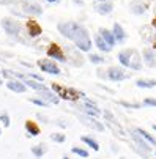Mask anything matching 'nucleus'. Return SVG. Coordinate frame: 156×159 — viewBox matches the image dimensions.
Wrapping results in <instances>:
<instances>
[{"label": "nucleus", "mask_w": 156, "mask_h": 159, "mask_svg": "<svg viewBox=\"0 0 156 159\" xmlns=\"http://www.w3.org/2000/svg\"><path fill=\"white\" fill-rule=\"evenodd\" d=\"M95 46H96L101 52H106V54H109L110 51L114 49V48H110L109 44L103 39V36H101V35H95Z\"/></svg>", "instance_id": "nucleus-16"}, {"label": "nucleus", "mask_w": 156, "mask_h": 159, "mask_svg": "<svg viewBox=\"0 0 156 159\" xmlns=\"http://www.w3.org/2000/svg\"><path fill=\"white\" fill-rule=\"evenodd\" d=\"M98 2H109V0H98Z\"/></svg>", "instance_id": "nucleus-40"}, {"label": "nucleus", "mask_w": 156, "mask_h": 159, "mask_svg": "<svg viewBox=\"0 0 156 159\" xmlns=\"http://www.w3.org/2000/svg\"><path fill=\"white\" fill-rule=\"evenodd\" d=\"M142 61L148 68H154L156 66V54H154V51L153 49H148V48L144 49V52H142Z\"/></svg>", "instance_id": "nucleus-10"}, {"label": "nucleus", "mask_w": 156, "mask_h": 159, "mask_svg": "<svg viewBox=\"0 0 156 159\" xmlns=\"http://www.w3.org/2000/svg\"><path fill=\"white\" fill-rule=\"evenodd\" d=\"M51 88L60 99H65V101H79L84 96V93L77 92L76 88H68V87H63L60 84H52Z\"/></svg>", "instance_id": "nucleus-2"}, {"label": "nucleus", "mask_w": 156, "mask_h": 159, "mask_svg": "<svg viewBox=\"0 0 156 159\" xmlns=\"http://www.w3.org/2000/svg\"><path fill=\"white\" fill-rule=\"evenodd\" d=\"M129 8H131V13H134V14H142L147 11V5L140 3V2H132L129 5Z\"/></svg>", "instance_id": "nucleus-22"}, {"label": "nucleus", "mask_w": 156, "mask_h": 159, "mask_svg": "<svg viewBox=\"0 0 156 159\" xmlns=\"http://www.w3.org/2000/svg\"><path fill=\"white\" fill-rule=\"evenodd\" d=\"M144 66V61H142V55L139 54L137 49H131V58H129V68L134 71H140Z\"/></svg>", "instance_id": "nucleus-7"}, {"label": "nucleus", "mask_w": 156, "mask_h": 159, "mask_svg": "<svg viewBox=\"0 0 156 159\" xmlns=\"http://www.w3.org/2000/svg\"><path fill=\"white\" fill-rule=\"evenodd\" d=\"M118 61L122 63V66L125 68H129V58H131V49H125V51H120L118 55H117Z\"/></svg>", "instance_id": "nucleus-19"}, {"label": "nucleus", "mask_w": 156, "mask_h": 159, "mask_svg": "<svg viewBox=\"0 0 156 159\" xmlns=\"http://www.w3.org/2000/svg\"><path fill=\"white\" fill-rule=\"evenodd\" d=\"M154 49H156V43H154Z\"/></svg>", "instance_id": "nucleus-43"}, {"label": "nucleus", "mask_w": 156, "mask_h": 159, "mask_svg": "<svg viewBox=\"0 0 156 159\" xmlns=\"http://www.w3.org/2000/svg\"><path fill=\"white\" fill-rule=\"evenodd\" d=\"M88 60H90V63H93V65H103L106 61V58L101 57L99 54H88Z\"/></svg>", "instance_id": "nucleus-28"}, {"label": "nucleus", "mask_w": 156, "mask_h": 159, "mask_svg": "<svg viewBox=\"0 0 156 159\" xmlns=\"http://www.w3.org/2000/svg\"><path fill=\"white\" fill-rule=\"evenodd\" d=\"M0 121L3 123V126H5V128H8V126H10V123H11V121H10V115H8L7 112L0 113Z\"/></svg>", "instance_id": "nucleus-33"}, {"label": "nucleus", "mask_w": 156, "mask_h": 159, "mask_svg": "<svg viewBox=\"0 0 156 159\" xmlns=\"http://www.w3.org/2000/svg\"><path fill=\"white\" fill-rule=\"evenodd\" d=\"M128 76L126 73L123 71V68H118V66H110L107 70V79L112 80V82H122L125 80Z\"/></svg>", "instance_id": "nucleus-6"}, {"label": "nucleus", "mask_w": 156, "mask_h": 159, "mask_svg": "<svg viewBox=\"0 0 156 159\" xmlns=\"http://www.w3.org/2000/svg\"><path fill=\"white\" fill-rule=\"evenodd\" d=\"M7 88L14 93H25L27 92V85L22 80H14V79H10L7 82Z\"/></svg>", "instance_id": "nucleus-8"}, {"label": "nucleus", "mask_w": 156, "mask_h": 159, "mask_svg": "<svg viewBox=\"0 0 156 159\" xmlns=\"http://www.w3.org/2000/svg\"><path fill=\"white\" fill-rule=\"evenodd\" d=\"M38 93H39V96H41L44 101H48L49 104H58V101H60V98H58L55 93L49 92L48 88H46V90H41V92H38Z\"/></svg>", "instance_id": "nucleus-14"}, {"label": "nucleus", "mask_w": 156, "mask_h": 159, "mask_svg": "<svg viewBox=\"0 0 156 159\" xmlns=\"http://www.w3.org/2000/svg\"><path fill=\"white\" fill-rule=\"evenodd\" d=\"M99 35L103 36V39H104V41L109 44L110 48H114L115 44H117V39H115V36H114L112 30H107V29L101 27V29H99Z\"/></svg>", "instance_id": "nucleus-12"}, {"label": "nucleus", "mask_w": 156, "mask_h": 159, "mask_svg": "<svg viewBox=\"0 0 156 159\" xmlns=\"http://www.w3.org/2000/svg\"><path fill=\"white\" fill-rule=\"evenodd\" d=\"M71 151H73L74 154L80 156V157H88V151H87L85 148H82V147H73Z\"/></svg>", "instance_id": "nucleus-30"}, {"label": "nucleus", "mask_w": 156, "mask_h": 159, "mask_svg": "<svg viewBox=\"0 0 156 159\" xmlns=\"http://www.w3.org/2000/svg\"><path fill=\"white\" fill-rule=\"evenodd\" d=\"M62 159H71V157H68V156H63Z\"/></svg>", "instance_id": "nucleus-39"}, {"label": "nucleus", "mask_w": 156, "mask_h": 159, "mask_svg": "<svg viewBox=\"0 0 156 159\" xmlns=\"http://www.w3.org/2000/svg\"><path fill=\"white\" fill-rule=\"evenodd\" d=\"M25 131L29 132V135H32V137H36V135H39V132H41L39 126L35 121H32V120L25 121Z\"/></svg>", "instance_id": "nucleus-17"}, {"label": "nucleus", "mask_w": 156, "mask_h": 159, "mask_svg": "<svg viewBox=\"0 0 156 159\" xmlns=\"http://www.w3.org/2000/svg\"><path fill=\"white\" fill-rule=\"evenodd\" d=\"M57 30L62 36L73 41L79 51L82 52L92 51V46H93L92 38L88 35V30L82 24H77L74 20H65V22H58L57 24Z\"/></svg>", "instance_id": "nucleus-1"}, {"label": "nucleus", "mask_w": 156, "mask_h": 159, "mask_svg": "<svg viewBox=\"0 0 156 159\" xmlns=\"http://www.w3.org/2000/svg\"><path fill=\"white\" fill-rule=\"evenodd\" d=\"M112 33H114L117 43L122 44V43L126 41V32H125V29L122 27V24H118V22H115V24H114V27H112Z\"/></svg>", "instance_id": "nucleus-11"}, {"label": "nucleus", "mask_w": 156, "mask_h": 159, "mask_svg": "<svg viewBox=\"0 0 156 159\" xmlns=\"http://www.w3.org/2000/svg\"><path fill=\"white\" fill-rule=\"evenodd\" d=\"M46 151H48V148H46V145H43V143L32 147V154L35 157H43L44 154H46Z\"/></svg>", "instance_id": "nucleus-24"}, {"label": "nucleus", "mask_w": 156, "mask_h": 159, "mask_svg": "<svg viewBox=\"0 0 156 159\" xmlns=\"http://www.w3.org/2000/svg\"><path fill=\"white\" fill-rule=\"evenodd\" d=\"M29 101H30L32 104L39 106V107H49V102H48V101H44L43 98H30Z\"/></svg>", "instance_id": "nucleus-31"}, {"label": "nucleus", "mask_w": 156, "mask_h": 159, "mask_svg": "<svg viewBox=\"0 0 156 159\" xmlns=\"http://www.w3.org/2000/svg\"><path fill=\"white\" fill-rule=\"evenodd\" d=\"M51 140L55 143H63L66 140V135L63 132H54V134H51Z\"/></svg>", "instance_id": "nucleus-29"}, {"label": "nucleus", "mask_w": 156, "mask_h": 159, "mask_svg": "<svg viewBox=\"0 0 156 159\" xmlns=\"http://www.w3.org/2000/svg\"><path fill=\"white\" fill-rule=\"evenodd\" d=\"M142 106H147V107H156V98H145Z\"/></svg>", "instance_id": "nucleus-34"}, {"label": "nucleus", "mask_w": 156, "mask_h": 159, "mask_svg": "<svg viewBox=\"0 0 156 159\" xmlns=\"http://www.w3.org/2000/svg\"><path fill=\"white\" fill-rule=\"evenodd\" d=\"M151 128H153V131H156V123H153V125H151Z\"/></svg>", "instance_id": "nucleus-38"}, {"label": "nucleus", "mask_w": 156, "mask_h": 159, "mask_svg": "<svg viewBox=\"0 0 156 159\" xmlns=\"http://www.w3.org/2000/svg\"><path fill=\"white\" fill-rule=\"evenodd\" d=\"M136 87H139V88H154L156 87V79H137Z\"/></svg>", "instance_id": "nucleus-20"}, {"label": "nucleus", "mask_w": 156, "mask_h": 159, "mask_svg": "<svg viewBox=\"0 0 156 159\" xmlns=\"http://www.w3.org/2000/svg\"><path fill=\"white\" fill-rule=\"evenodd\" d=\"M22 82H24L27 87H30V88H33V90H36V92H41V90H46L48 87L46 85H44L43 82H39V80H35V79H24V80H22Z\"/></svg>", "instance_id": "nucleus-18"}, {"label": "nucleus", "mask_w": 156, "mask_h": 159, "mask_svg": "<svg viewBox=\"0 0 156 159\" xmlns=\"http://www.w3.org/2000/svg\"><path fill=\"white\" fill-rule=\"evenodd\" d=\"M104 117H107L110 121H114V115H112V113H110L109 110H104Z\"/></svg>", "instance_id": "nucleus-35"}, {"label": "nucleus", "mask_w": 156, "mask_h": 159, "mask_svg": "<svg viewBox=\"0 0 156 159\" xmlns=\"http://www.w3.org/2000/svg\"><path fill=\"white\" fill-rule=\"evenodd\" d=\"M131 137L134 139V142H136V143H137L145 153H151V147H150V143H148L144 137H140L139 134H134V132H131Z\"/></svg>", "instance_id": "nucleus-15"}, {"label": "nucleus", "mask_w": 156, "mask_h": 159, "mask_svg": "<svg viewBox=\"0 0 156 159\" xmlns=\"http://www.w3.org/2000/svg\"><path fill=\"white\" fill-rule=\"evenodd\" d=\"M38 66H39V70L43 73H46V74H54V76H58L62 74V70L57 66L55 61L49 60V58H41L38 60Z\"/></svg>", "instance_id": "nucleus-4"}, {"label": "nucleus", "mask_w": 156, "mask_h": 159, "mask_svg": "<svg viewBox=\"0 0 156 159\" xmlns=\"http://www.w3.org/2000/svg\"><path fill=\"white\" fill-rule=\"evenodd\" d=\"M95 11H96L98 14L106 16V14H110V13L114 11V5L110 3V2H99V3L95 7Z\"/></svg>", "instance_id": "nucleus-13"}, {"label": "nucleus", "mask_w": 156, "mask_h": 159, "mask_svg": "<svg viewBox=\"0 0 156 159\" xmlns=\"http://www.w3.org/2000/svg\"><path fill=\"white\" fill-rule=\"evenodd\" d=\"M120 106L123 107H128V109H140L142 104H137V102H128V101H118Z\"/></svg>", "instance_id": "nucleus-32"}, {"label": "nucleus", "mask_w": 156, "mask_h": 159, "mask_svg": "<svg viewBox=\"0 0 156 159\" xmlns=\"http://www.w3.org/2000/svg\"><path fill=\"white\" fill-rule=\"evenodd\" d=\"M0 135H2V129H0Z\"/></svg>", "instance_id": "nucleus-42"}, {"label": "nucleus", "mask_w": 156, "mask_h": 159, "mask_svg": "<svg viewBox=\"0 0 156 159\" xmlns=\"http://www.w3.org/2000/svg\"><path fill=\"white\" fill-rule=\"evenodd\" d=\"M46 54H48V57H49V58H55L57 61H62V63H65V61H66L65 52L62 51V48L58 46V44H55V43H51V44H49V48H48Z\"/></svg>", "instance_id": "nucleus-5"}, {"label": "nucleus", "mask_w": 156, "mask_h": 159, "mask_svg": "<svg viewBox=\"0 0 156 159\" xmlns=\"http://www.w3.org/2000/svg\"><path fill=\"white\" fill-rule=\"evenodd\" d=\"M48 2H49V3H57L58 0H48Z\"/></svg>", "instance_id": "nucleus-37"}, {"label": "nucleus", "mask_w": 156, "mask_h": 159, "mask_svg": "<svg viewBox=\"0 0 156 159\" xmlns=\"http://www.w3.org/2000/svg\"><path fill=\"white\" fill-rule=\"evenodd\" d=\"M2 84H3V82H2V79H0V85H2Z\"/></svg>", "instance_id": "nucleus-41"}, {"label": "nucleus", "mask_w": 156, "mask_h": 159, "mask_svg": "<svg viewBox=\"0 0 156 159\" xmlns=\"http://www.w3.org/2000/svg\"><path fill=\"white\" fill-rule=\"evenodd\" d=\"M151 25H153V29H154V30H156V17H154V19H153V20H151Z\"/></svg>", "instance_id": "nucleus-36"}, {"label": "nucleus", "mask_w": 156, "mask_h": 159, "mask_svg": "<svg viewBox=\"0 0 156 159\" xmlns=\"http://www.w3.org/2000/svg\"><path fill=\"white\" fill-rule=\"evenodd\" d=\"M0 25L5 30V33H8L10 36H17L19 32H21V24L11 17H3L0 20Z\"/></svg>", "instance_id": "nucleus-3"}, {"label": "nucleus", "mask_w": 156, "mask_h": 159, "mask_svg": "<svg viewBox=\"0 0 156 159\" xmlns=\"http://www.w3.org/2000/svg\"><path fill=\"white\" fill-rule=\"evenodd\" d=\"M82 110L87 113L88 117H93V118H98V117H99V109H98V107H88V106H84Z\"/></svg>", "instance_id": "nucleus-27"}, {"label": "nucleus", "mask_w": 156, "mask_h": 159, "mask_svg": "<svg viewBox=\"0 0 156 159\" xmlns=\"http://www.w3.org/2000/svg\"><path fill=\"white\" fill-rule=\"evenodd\" d=\"M25 27H27V33H29V36H30V38H36V36H39V35L43 33V29H41V25L38 24L36 20H33V19L27 20Z\"/></svg>", "instance_id": "nucleus-9"}, {"label": "nucleus", "mask_w": 156, "mask_h": 159, "mask_svg": "<svg viewBox=\"0 0 156 159\" xmlns=\"http://www.w3.org/2000/svg\"><path fill=\"white\" fill-rule=\"evenodd\" d=\"M136 132L140 135V137H144V139H145V140H147L150 145H156V139L153 137L151 134H148L145 129H142V128H136Z\"/></svg>", "instance_id": "nucleus-23"}, {"label": "nucleus", "mask_w": 156, "mask_h": 159, "mask_svg": "<svg viewBox=\"0 0 156 159\" xmlns=\"http://www.w3.org/2000/svg\"><path fill=\"white\" fill-rule=\"evenodd\" d=\"M82 121H87V125L90 126V128H93V129H96V131H99V132H103L104 131V126L96 120V118H93V117H90V118H85V120H82Z\"/></svg>", "instance_id": "nucleus-25"}, {"label": "nucleus", "mask_w": 156, "mask_h": 159, "mask_svg": "<svg viewBox=\"0 0 156 159\" xmlns=\"http://www.w3.org/2000/svg\"><path fill=\"white\" fill-rule=\"evenodd\" d=\"M24 11L29 13V14L39 16V14L43 13V8H41L39 5H36V3H27V5H24Z\"/></svg>", "instance_id": "nucleus-21"}, {"label": "nucleus", "mask_w": 156, "mask_h": 159, "mask_svg": "<svg viewBox=\"0 0 156 159\" xmlns=\"http://www.w3.org/2000/svg\"><path fill=\"white\" fill-rule=\"evenodd\" d=\"M80 140H82L85 145H88L90 148H93V151H99V143H98L95 139L88 137V135H84V137H80Z\"/></svg>", "instance_id": "nucleus-26"}]
</instances>
